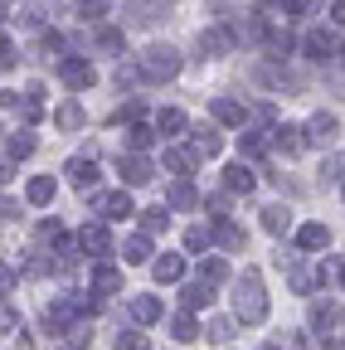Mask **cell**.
<instances>
[{"label": "cell", "mask_w": 345, "mask_h": 350, "mask_svg": "<svg viewBox=\"0 0 345 350\" xmlns=\"http://www.w3.org/2000/svg\"><path fill=\"white\" fill-rule=\"evenodd\" d=\"M25 200H29V204H49V200H54V180H49V175H39V180H29Z\"/></svg>", "instance_id": "obj_24"}, {"label": "cell", "mask_w": 345, "mask_h": 350, "mask_svg": "<svg viewBox=\"0 0 345 350\" xmlns=\"http://www.w3.org/2000/svg\"><path fill=\"white\" fill-rule=\"evenodd\" d=\"M195 204H199L195 185H185V180H176V185H170V209H195Z\"/></svg>", "instance_id": "obj_22"}, {"label": "cell", "mask_w": 345, "mask_h": 350, "mask_svg": "<svg viewBox=\"0 0 345 350\" xmlns=\"http://www.w3.org/2000/svg\"><path fill=\"white\" fill-rule=\"evenodd\" d=\"M151 273H156V282H180V278H185V258H180V253H161V258L151 262Z\"/></svg>", "instance_id": "obj_10"}, {"label": "cell", "mask_w": 345, "mask_h": 350, "mask_svg": "<svg viewBox=\"0 0 345 350\" xmlns=\"http://www.w3.org/2000/svg\"><path fill=\"white\" fill-rule=\"evenodd\" d=\"M78 243L88 248V253H107V248H112V243H107V229H102V224H83Z\"/></svg>", "instance_id": "obj_17"}, {"label": "cell", "mask_w": 345, "mask_h": 350, "mask_svg": "<svg viewBox=\"0 0 345 350\" xmlns=\"http://www.w3.org/2000/svg\"><path fill=\"white\" fill-rule=\"evenodd\" d=\"M268 44H273V54H287L296 39H292V29H287V25H273V29H268Z\"/></svg>", "instance_id": "obj_33"}, {"label": "cell", "mask_w": 345, "mask_h": 350, "mask_svg": "<svg viewBox=\"0 0 345 350\" xmlns=\"http://www.w3.org/2000/svg\"><path fill=\"white\" fill-rule=\"evenodd\" d=\"M161 312H165V306H161L156 297H132V301H126V317H132L137 326H151V321H161Z\"/></svg>", "instance_id": "obj_8"}, {"label": "cell", "mask_w": 345, "mask_h": 350, "mask_svg": "<svg viewBox=\"0 0 345 350\" xmlns=\"http://www.w3.org/2000/svg\"><path fill=\"white\" fill-rule=\"evenodd\" d=\"M234 317L243 326H258L268 317V297H263V278H258V273H243L234 282Z\"/></svg>", "instance_id": "obj_1"}, {"label": "cell", "mask_w": 345, "mask_h": 350, "mask_svg": "<svg viewBox=\"0 0 345 350\" xmlns=\"http://www.w3.org/2000/svg\"><path fill=\"white\" fill-rule=\"evenodd\" d=\"M263 229H268V234H287V229H292V209H287V204H268V209H263Z\"/></svg>", "instance_id": "obj_16"}, {"label": "cell", "mask_w": 345, "mask_h": 350, "mask_svg": "<svg viewBox=\"0 0 345 350\" xmlns=\"http://www.w3.org/2000/svg\"><path fill=\"white\" fill-rule=\"evenodd\" d=\"M141 224H146V234H161L170 219H165V209H146V214H141Z\"/></svg>", "instance_id": "obj_36"}, {"label": "cell", "mask_w": 345, "mask_h": 350, "mask_svg": "<svg viewBox=\"0 0 345 350\" xmlns=\"http://www.w3.org/2000/svg\"><path fill=\"white\" fill-rule=\"evenodd\" d=\"M214 122H224V126H243V107H238V103H229V98H219V103H214Z\"/></svg>", "instance_id": "obj_23"}, {"label": "cell", "mask_w": 345, "mask_h": 350, "mask_svg": "<svg viewBox=\"0 0 345 350\" xmlns=\"http://www.w3.org/2000/svg\"><path fill=\"white\" fill-rule=\"evenodd\" d=\"M307 137H316V142L335 137V117H331V112H316V117L307 122Z\"/></svg>", "instance_id": "obj_26"}, {"label": "cell", "mask_w": 345, "mask_h": 350, "mask_svg": "<svg viewBox=\"0 0 345 350\" xmlns=\"http://www.w3.org/2000/svg\"><path fill=\"white\" fill-rule=\"evenodd\" d=\"M122 253H126V262H146V258H151V243H146V234L126 239V248H122Z\"/></svg>", "instance_id": "obj_32"}, {"label": "cell", "mask_w": 345, "mask_h": 350, "mask_svg": "<svg viewBox=\"0 0 345 350\" xmlns=\"http://www.w3.org/2000/svg\"><path fill=\"white\" fill-rule=\"evenodd\" d=\"M301 49H307V59H335L340 54V39L335 34H326V29H316V34H307V44H301Z\"/></svg>", "instance_id": "obj_7"}, {"label": "cell", "mask_w": 345, "mask_h": 350, "mask_svg": "<svg viewBox=\"0 0 345 350\" xmlns=\"http://www.w3.org/2000/svg\"><path fill=\"white\" fill-rule=\"evenodd\" d=\"M25 156H34V137L29 131H15V137L5 142V161H25Z\"/></svg>", "instance_id": "obj_20"}, {"label": "cell", "mask_w": 345, "mask_h": 350, "mask_svg": "<svg viewBox=\"0 0 345 350\" xmlns=\"http://www.w3.org/2000/svg\"><path fill=\"white\" fill-rule=\"evenodd\" d=\"M331 350H345V336H335V340H331Z\"/></svg>", "instance_id": "obj_44"}, {"label": "cell", "mask_w": 345, "mask_h": 350, "mask_svg": "<svg viewBox=\"0 0 345 350\" xmlns=\"http://www.w3.org/2000/svg\"><path fill=\"white\" fill-rule=\"evenodd\" d=\"M224 185H229L234 195H248V190L258 185V175H253V170H248V165L238 161V165H229V170H224Z\"/></svg>", "instance_id": "obj_12"}, {"label": "cell", "mask_w": 345, "mask_h": 350, "mask_svg": "<svg viewBox=\"0 0 345 350\" xmlns=\"http://www.w3.org/2000/svg\"><path fill=\"white\" fill-rule=\"evenodd\" d=\"M238 151H243V156H263V151H268V137H263V131H243V137H238Z\"/></svg>", "instance_id": "obj_29"}, {"label": "cell", "mask_w": 345, "mask_h": 350, "mask_svg": "<svg viewBox=\"0 0 345 350\" xmlns=\"http://www.w3.org/2000/svg\"><path fill=\"white\" fill-rule=\"evenodd\" d=\"M126 142H132V151H146L151 146V131L146 126H132V137H126Z\"/></svg>", "instance_id": "obj_38"}, {"label": "cell", "mask_w": 345, "mask_h": 350, "mask_svg": "<svg viewBox=\"0 0 345 350\" xmlns=\"http://www.w3.org/2000/svg\"><path fill=\"white\" fill-rule=\"evenodd\" d=\"M156 126H161V137H176V131H185V112L180 107H165Z\"/></svg>", "instance_id": "obj_27"}, {"label": "cell", "mask_w": 345, "mask_h": 350, "mask_svg": "<svg viewBox=\"0 0 345 350\" xmlns=\"http://www.w3.org/2000/svg\"><path fill=\"white\" fill-rule=\"evenodd\" d=\"M340 282H345V268H340Z\"/></svg>", "instance_id": "obj_45"}, {"label": "cell", "mask_w": 345, "mask_h": 350, "mask_svg": "<svg viewBox=\"0 0 345 350\" xmlns=\"http://www.w3.org/2000/svg\"><path fill=\"white\" fill-rule=\"evenodd\" d=\"M73 10H78V20H102L112 10V0H78Z\"/></svg>", "instance_id": "obj_28"}, {"label": "cell", "mask_w": 345, "mask_h": 350, "mask_svg": "<svg viewBox=\"0 0 345 350\" xmlns=\"http://www.w3.org/2000/svg\"><path fill=\"white\" fill-rule=\"evenodd\" d=\"M170 331H176V340H199V321H195V317H176V321H170Z\"/></svg>", "instance_id": "obj_34"}, {"label": "cell", "mask_w": 345, "mask_h": 350, "mask_svg": "<svg viewBox=\"0 0 345 350\" xmlns=\"http://www.w3.org/2000/svg\"><path fill=\"white\" fill-rule=\"evenodd\" d=\"M117 287H122V273H117V268H98V273H93V292H98V297H112Z\"/></svg>", "instance_id": "obj_21"}, {"label": "cell", "mask_w": 345, "mask_h": 350, "mask_svg": "<svg viewBox=\"0 0 345 350\" xmlns=\"http://www.w3.org/2000/svg\"><path fill=\"white\" fill-rule=\"evenodd\" d=\"M229 44H234V34H229V29L204 25V29H199V39H195V49H199L204 59H219V54H229Z\"/></svg>", "instance_id": "obj_4"}, {"label": "cell", "mask_w": 345, "mask_h": 350, "mask_svg": "<svg viewBox=\"0 0 345 350\" xmlns=\"http://www.w3.org/2000/svg\"><path fill=\"white\" fill-rule=\"evenodd\" d=\"M296 243L307 248V253H316V248L331 243V229H326V224H301V229H296Z\"/></svg>", "instance_id": "obj_14"}, {"label": "cell", "mask_w": 345, "mask_h": 350, "mask_svg": "<svg viewBox=\"0 0 345 350\" xmlns=\"http://www.w3.org/2000/svg\"><path fill=\"white\" fill-rule=\"evenodd\" d=\"M209 239H214V234H209L204 224H190V229H185V248H190V253H199V248H209Z\"/></svg>", "instance_id": "obj_35"}, {"label": "cell", "mask_w": 345, "mask_h": 350, "mask_svg": "<svg viewBox=\"0 0 345 350\" xmlns=\"http://www.w3.org/2000/svg\"><path fill=\"white\" fill-rule=\"evenodd\" d=\"M340 195H345V190H340Z\"/></svg>", "instance_id": "obj_47"}, {"label": "cell", "mask_w": 345, "mask_h": 350, "mask_svg": "<svg viewBox=\"0 0 345 350\" xmlns=\"http://www.w3.org/2000/svg\"><path fill=\"white\" fill-rule=\"evenodd\" d=\"M54 122H59L64 131H73V126H83V107H78V103H64V107L54 112Z\"/></svg>", "instance_id": "obj_30"}, {"label": "cell", "mask_w": 345, "mask_h": 350, "mask_svg": "<svg viewBox=\"0 0 345 350\" xmlns=\"http://www.w3.org/2000/svg\"><path fill=\"white\" fill-rule=\"evenodd\" d=\"M316 0H287V15H312Z\"/></svg>", "instance_id": "obj_40"}, {"label": "cell", "mask_w": 345, "mask_h": 350, "mask_svg": "<svg viewBox=\"0 0 345 350\" xmlns=\"http://www.w3.org/2000/svg\"><path fill=\"white\" fill-rule=\"evenodd\" d=\"M268 350H277V345H268Z\"/></svg>", "instance_id": "obj_46"}, {"label": "cell", "mask_w": 345, "mask_h": 350, "mask_svg": "<svg viewBox=\"0 0 345 350\" xmlns=\"http://www.w3.org/2000/svg\"><path fill=\"white\" fill-rule=\"evenodd\" d=\"M195 156H199L195 146H165V165L176 170V175H190L195 170Z\"/></svg>", "instance_id": "obj_13"}, {"label": "cell", "mask_w": 345, "mask_h": 350, "mask_svg": "<svg viewBox=\"0 0 345 350\" xmlns=\"http://www.w3.org/2000/svg\"><path fill=\"white\" fill-rule=\"evenodd\" d=\"M117 350H146V340H141V336H137V331H126V336H122V340H117Z\"/></svg>", "instance_id": "obj_39"}, {"label": "cell", "mask_w": 345, "mask_h": 350, "mask_svg": "<svg viewBox=\"0 0 345 350\" xmlns=\"http://www.w3.org/2000/svg\"><path fill=\"white\" fill-rule=\"evenodd\" d=\"M102 49H112V54L122 49V29H102Z\"/></svg>", "instance_id": "obj_42"}, {"label": "cell", "mask_w": 345, "mask_h": 350, "mask_svg": "<svg viewBox=\"0 0 345 350\" xmlns=\"http://www.w3.org/2000/svg\"><path fill=\"white\" fill-rule=\"evenodd\" d=\"M0 64H5V68H15V64H20V54H15V44H10V39L0 44Z\"/></svg>", "instance_id": "obj_41"}, {"label": "cell", "mask_w": 345, "mask_h": 350, "mask_svg": "<svg viewBox=\"0 0 345 350\" xmlns=\"http://www.w3.org/2000/svg\"><path fill=\"white\" fill-rule=\"evenodd\" d=\"M176 73H180V54L170 49V44H151L141 54V78L146 83H170Z\"/></svg>", "instance_id": "obj_2"}, {"label": "cell", "mask_w": 345, "mask_h": 350, "mask_svg": "<svg viewBox=\"0 0 345 350\" xmlns=\"http://www.w3.org/2000/svg\"><path fill=\"white\" fill-rule=\"evenodd\" d=\"M229 336H234V321H224V317L209 321V340H229Z\"/></svg>", "instance_id": "obj_37"}, {"label": "cell", "mask_w": 345, "mask_h": 350, "mask_svg": "<svg viewBox=\"0 0 345 350\" xmlns=\"http://www.w3.org/2000/svg\"><path fill=\"white\" fill-rule=\"evenodd\" d=\"M301 137H307L301 126H277V131H273V146H277V151H287V156H296L301 146H307Z\"/></svg>", "instance_id": "obj_15"}, {"label": "cell", "mask_w": 345, "mask_h": 350, "mask_svg": "<svg viewBox=\"0 0 345 350\" xmlns=\"http://www.w3.org/2000/svg\"><path fill=\"white\" fill-rule=\"evenodd\" d=\"M59 78H64L68 88H78V93L98 83V73H93V64H88V59H64V64H59Z\"/></svg>", "instance_id": "obj_6"}, {"label": "cell", "mask_w": 345, "mask_h": 350, "mask_svg": "<svg viewBox=\"0 0 345 350\" xmlns=\"http://www.w3.org/2000/svg\"><path fill=\"white\" fill-rule=\"evenodd\" d=\"M180 301L190 306V312H195V306H209V301H214V287H209V282H195V287L180 292Z\"/></svg>", "instance_id": "obj_25"}, {"label": "cell", "mask_w": 345, "mask_h": 350, "mask_svg": "<svg viewBox=\"0 0 345 350\" xmlns=\"http://www.w3.org/2000/svg\"><path fill=\"white\" fill-rule=\"evenodd\" d=\"M331 20H335V25H345V0H335V5H331Z\"/></svg>", "instance_id": "obj_43"}, {"label": "cell", "mask_w": 345, "mask_h": 350, "mask_svg": "<svg viewBox=\"0 0 345 350\" xmlns=\"http://www.w3.org/2000/svg\"><path fill=\"white\" fill-rule=\"evenodd\" d=\"M93 209H98V219H132V195H126V190L93 195Z\"/></svg>", "instance_id": "obj_3"}, {"label": "cell", "mask_w": 345, "mask_h": 350, "mask_svg": "<svg viewBox=\"0 0 345 350\" xmlns=\"http://www.w3.org/2000/svg\"><path fill=\"white\" fill-rule=\"evenodd\" d=\"M190 146H195L199 156H219V146H224V142H219V131H214V126H204V122H199V126H190Z\"/></svg>", "instance_id": "obj_11"}, {"label": "cell", "mask_w": 345, "mask_h": 350, "mask_svg": "<svg viewBox=\"0 0 345 350\" xmlns=\"http://www.w3.org/2000/svg\"><path fill=\"white\" fill-rule=\"evenodd\" d=\"M229 278V268H224V258H199V282H209V287H219Z\"/></svg>", "instance_id": "obj_19"}, {"label": "cell", "mask_w": 345, "mask_h": 350, "mask_svg": "<svg viewBox=\"0 0 345 350\" xmlns=\"http://www.w3.org/2000/svg\"><path fill=\"white\" fill-rule=\"evenodd\" d=\"M117 170H122V180H126V185H151V175H156V165H151L141 151L122 156V161H117Z\"/></svg>", "instance_id": "obj_5"}, {"label": "cell", "mask_w": 345, "mask_h": 350, "mask_svg": "<svg viewBox=\"0 0 345 350\" xmlns=\"http://www.w3.org/2000/svg\"><path fill=\"white\" fill-rule=\"evenodd\" d=\"M258 83H273V88H301V78H296V73L273 68V64H263V68H258Z\"/></svg>", "instance_id": "obj_18"}, {"label": "cell", "mask_w": 345, "mask_h": 350, "mask_svg": "<svg viewBox=\"0 0 345 350\" xmlns=\"http://www.w3.org/2000/svg\"><path fill=\"white\" fill-rule=\"evenodd\" d=\"M64 175H68V180H73V185H78V190H93V185H98V165H93V161H88V156H73V161H68V170H64Z\"/></svg>", "instance_id": "obj_9"}, {"label": "cell", "mask_w": 345, "mask_h": 350, "mask_svg": "<svg viewBox=\"0 0 345 350\" xmlns=\"http://www.w3.org/2000/svg\"><path fill=\"white\" fill-rule=\"evenodd\" d=\"M219 243H224V248H229V253H238V248H243V243H248V234H243V229H238V224H219Z\"/></svg>", "instance_id": "obj_31"}]
</instances>
